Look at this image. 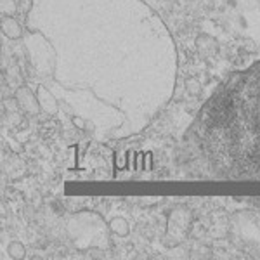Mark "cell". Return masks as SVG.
Masks as SVG:
<instances>
[{
  "instance_id": "obj_1",
  "label": "cell",
  "mask_w": 260,
  "mask_h": 260,
  "mask_svg": "<svg viewBox=\"0 0 260 260\" xmlns=\"http://www.w3.org/2000/svg\"><path fill=\"white\" fill-rule=\"evenodd\" d=\"M33 0L28 28L75 37L89 45H52L54 75L80 64L56 83L87 90L123 118L132 115L141 132L161 110L175 85L177 52L163 21L142 0Z\"/></svg>"
},
{
  "instance_id": "obj_2",
  "label": "cell",
  "mask_w": 260,
  "mask_h": 260,
  "mask_svg": "<svg viewBox=\"0 0 260 260\" xmlns=\"http://www.w3.org/2000/svg\"><path fill=\"white\" fill-rule=\"evenodd\" d=\"M177 170L189 182L260 201V61L205 101L180 141Z\"/></svg>"
},
{
  "instance_id": "obj_3",
  "label": "cell",
  "mask_w": 260,
  "mask_h": 260,
  "mask_svg": "<svg viewBox=\"0 0 260 260\" xmlns=\"http://www.w3.org/2000/svg\"><path fill=\"white\" fill-rule=\"evenodd\" d=\"M68 234L80 251H90L94 248H108L110 246V224L95 212H80L70 217Z\"/></svg>"
},
{
  "instance_id": "obj_4",
  "label": "cell",
  "mask_w": 260,
  "mask_h": 260,
  "mask_svg": "<svg viewBox=\"0 0 260 260\" xmlns=\"http://www.w3.org/2000/svg\"><path fill=\"white\" fill-rule=\"evenodd\" d=\"M228 238L238 251L260 258V213L238 210L229 217Z\"/></svg>"
},
{
  "instance_id": "obj_5",
  "label": "cell",
  "mask_w": 260,
  "mask_h": 260,
  "mask_svg": "<svg viewBox=\"0 0 260 260\" xmlns=\"http://www.w3.org/2000/svg\"><path fill=\"white\" fill-rule=\"evenodd\" d=\"M24 45H26V54L31 66L42 77L45 75H54L56 68V50L52 44L42 35L40 31L30 30L24 35Z\"/></svg>"
},
{
  "instance_id": "obj_6",
  "label": "cell",
  "mask_w": 260,
  "mask_h": 260,
  "mask_svg": "<svg viewBox=\"0 0 260 260\" xmlns=\"http://www.w3.org/2000/svg\"><path fill=\"white\" fill-rule=\"evenodd\" d=\"M192 210L186 205H177L174 207L167 217V228L163 234V245L169 248L182 245L184 241L189 238L191 228H192Z\"/></svg>"
},
{
  "instance_id": "obj_7",
  "label": "cell",
  "mask_w": 260,
  "mask_h": 260,
  "mask_svg": "<svg viewBox=\"0 0 260 260\" xmlns=\"http://www.w3.org/2000/svg\"><path fill=\"white\" fill-rule=\"evenodd\" d=\"M14 101L18 104V110L26 116H37L42 111L37 92H33L30 87L21 85L14 92Z\"/></svg>"
},
{
  "instance_id": "obj_8",
  "label": "cell",
  "mask_w": 260,
  "mask_h": 260,
  "mask_svg": "<svg viewBox=\"0 0 260 260\" xmlns=\"http://www.w3.org/2000/svg\"><path fill=\"white\" fill-rule=\"evenodd\" d=\"M37 98H39L42 111L47 113L49 116L57 115V111H59V103H57L56 95L52 94V90L47 89L45 85H39L37 87Z\"/></svg>"
},
{
  "instance_id": "obj_9",
  "label": "cell",
  "mask_w": 260,
  "mask_h": 260,
  "mask_svg": "<svg viewBox=\"0 0 260 260\" xmlns=\"http://www.w3.org/2000/svg\"><path fill=\"white\" fill-rule=\"evenodd\" d=\"M2 33L11 40H19L24 37L23 26L14 16H4L2 18Z\"/></svg>"
},
{
  "instance_id": "obj_10",
  "label": "cell",
  "mask_w": 260,
  "mask_h": 260,
  "mask_svg": "<svg viewBox=\"0 0 260 260\" xmlns=\"http://www.w3.org/2000/svg\"><path fill=\"white\" fill-rule=\"evenodd\" d=\"M196 49L203 57H210L217 52V40L210 35H200L196 39Z\"/></svg>"
},
{
  "instance_id": "obj_11",
  "label": "cell",
  "mask_w": 260,
  "mask_h": 260,
  "mask_svg": "<svg viewBox=\"0 0 260 260\" xmlns=\"http://www.w3.org/2000/svg\"><path fill=\"white\" fill-rule=\"evenodd\" d=\"M110 231L113 234H116V236L125 238V236H128V233H130V225L123 217H115V219L110 222Z\"/></svg>"
},
{
  "instance_id": "obj_12",
  "label": "cell",
  "mask_w": 260,
  "mask_h": 260,
  "mask_svg": "<svg viewBox=\"0 0 260 260\" xmlns=\"http://www.w3.org/2000/svg\"><path fill=\"white\" fill-rule=\"evenodd\" d=\"M7 253H9V257H12V258H23L24 253H26V250H24V246L21 245V241H11L9 246H7Z\"/></svg>"
},
{
  "instance_id": "obj_13",
  "label": "cell",
  "mask_w": 260,
  "mask_h": 260,
  "mask_svg": "<svg viewBox=\"0 0 260 260\" xmlns=\"http://www.w3.org/2000/svg\"><path fill=\"white\" fill-rule=\"evenodd\" d=\"M0 12H2V16H14L18 12L16 0H0Z\"/></svg>"
},
{
  "instance_id": "obj_14",
  "label": "cell",
  "mask_w": 260,
  "mask_h": 260,
  "mask_svg": "<svg viewBox=\"0 0 260 260\" xmlns=\"http://www.w3.org/2000/svg\"><path fill=\"white\" fill-rule=\"evenodd\" d=\"M186 90H187V94H191V95H200L201 94V83L198 78H187L186 80Z\"/></svg>"
}]
</instances>
